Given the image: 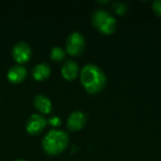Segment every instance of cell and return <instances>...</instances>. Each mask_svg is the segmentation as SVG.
<instances>
[{
	"instance_id": "obj_12",
	"label": "cell",
	"mask_w": 161,
	"mask_h": 161,
	"mask_svg": "<svg viewBox=\"0 0 161 161\" xmlns=\"http://www.w3.org/2000/svg\"><path fill=\"white\" fill-rule=\"evenodd\" d=\"M65 56H66V51L64 49H62L61 47H58V46L52 48L51 53H50L51 59L54 61H57V62L62 61L65 58Z\"/></svg>"
},
{
	"instance_id": "obj_15",
	"label": "cell",
	"mask_w": 161,
	"mask_h": 161,
	"mask_svg": "<svg viewBox=\"0 0 161 161\" xmlns=\"http://www.w3.org/2000/svg\"><path fill=\"white\" fill-rule=\"evenodd\" d=\"M152 8H153V10L156 12V14L161 17V0L154 1L152 4Z\"/></svg>"
},
{
	"instance_id": "obj_14",
	"label": "cell",
	"mask_w": 161,
	"mask_h": 161,
	"mask_svg": "<svg viewBox=\"0 0 161 161\" xmlns=\"http://www.w3.org/2000/svg\"><path fill=\"white\" fill-rule=\"evenodd\" d=\"M48 124L53 127H58L61 125V119L58 116H53L48 120Z\"/></svg>"
},
{
	"instance_id": "obj_10",
	"label": "cell",
	"mask_w": 161,
	"mask_h": 161,
	"mask_svg": "<svg viewBox=\"0 0 161 161\" xmlns=\"http://www.w3.org/2000/svg\"><path fill=\"white\" fill-rule=\"evenodd\" d=\"M33 104L35 108L43 114H50L53 110V105L50 99L43 95V94H38L34 97Z\"/></svg>"
},
{
	"instance_id": "obj_3",
	"label": "cell",
	"mask_w": 161,
	"mask_h": 161,
	"mask_svg": "<svg viewBox=\"0 0 161 161\" xmlns=\"http://www.w3.org/2000/svg\"><path fill=\"white\" fill-rule=\"evenodd\" d=\"M92 22L94 27L104 34H111L117 26L116 19L105 9H96L92 15Z\"/></svg>"
},
{
	"instance_id": "obj_8",
	"label": "cell",
	"mask_w": 161,
	"mask_h": 161,
	"mask_svg": "<svg viewBox=\"0 0 161 161\" xmlns=\"http://www.w3.org/2000/svg\"><path fill=\"white\" fill-rule=\"evenodd\" d=\"M79 68L77 63L73 59H67L61 66V75L64 79L68 81L75 80L78 75Z\"/></svg>"
},
{
	"instance_id": "obj_2",
	"label": "cell",
	"mask_w": 161,
	"mask_h": 161,
	"mask_svg": "<svg viewBox=\"0 0 161 161\" xmlns=\"http://www.w3.org/2000/svg\"><path fill=\"white\" fill-rule=\"evenodd\" d=\"M68 134L59 129L50 130L42 139V148L44 152L50 156H57L62 153L68 146Z\"/></svg>"
},
{
	"instance_id": "obj_16",
	"label": "cell",
	"mask_w": 161,
	"mask_h": 161,
	"mask_svg": "<svg viewBox=\"0 0 161 161\" xmlns=\"http://www.w3.org/2000/svg\"><path fill=\"white\" fill-rule=\"evenodd\" d=\"M15 161H26V160H24V159H17V160Z\"/></svg>"
},
{
	"instance_id": "obj_6",
	"label": "cell",
	"mask_w": 161,
	"mask_h": 161,
	"mask_svg": "<svg viewBox=\"0 0 161 161\" xmlns=\"http://www.w3.org/2000/svg\"><path fill=\"white\" fill-rule=\"evenodd\" d=\"M12 58L19 64L26 63L31 58V48L25 42H17L12 48Z\"/></svg>"
},
{
	"instance_id": "obj_9",
	"label": "cell",
	"mask_w": 161,
	"mask_h": 161,
	"mask_svg": "<svg viewBox=\"0 0 161 161\" xmlns=\"http://www.w3.org/2000/svg\"><path fill=\"white\" fill-rule=\"evenodd\" d=\"M27 75L26 69L22 65H14L8 71L7 77L8 81L12 84H19L23 82Z\"/></svg>"
},
{
	"instance_id": "obj_11",
	"label": "cell",
	"mask_w": 161,
	"mask_h": 161,
	"mask_svg": "<svg viewBox=\"0 0 161 161\" xmlns=\"http://www.w3.org/2000/svg\"><path fill=\"white\" fill-rule=\"evenodd\" d=\"M51 74V68L46 63H39L32 69V76L37 81H42L49 77Z\"/></svg>"
},
{
	"instance_id": "obj_13",
	"label": "cell",
	"mask_w": 161,
	"mask_h": 161,
	"mask_svg": "<svg viewBox=\"0 0 161 161\" xmlns=\"http://www.w3.org/2000/svg\"><path fill=\"white\" fill-rule=\"evenodd\" d=\"M112 8L115 10V12L119 15H124L125 13H126V11L128 9L127 6L125 3L120 2V1H115L112 5Z\"/></svg>"
},
{
	"instance_id": "obj_5",
	"label": "cell",
	"mask_w": 161,
	"mask_h": 161,
	"mask_svg": "<svg viewBox=\"0 0 161 161\" xmlns=\"http://www.w3.org/2000/svg\"><path fill=\"white\" fill-rule=\"evenodd\" d=\"M47 121L42 115L32 114L25 124L26 132L31 136H38L44 130Z\"/></svg>"
},
{
	"instance_id": "obj_4",
	"label": "cell",
	"mask_w": 161,
	"mask_h": 161,
	"mask_svg": "<svg viewBox=\"0 0 161 161\" xmlns=\"http://www.w3.org/2000/svg\"><path fill=\"white\" fill-rule=\"evenodd\" d=\"M85 38L79 32H73L66 39V52L71 56H80L85 49Z\"/></svg>"
},
{
	"instance_id": "obj_7",
	"label": "cell",
	"mask_w": 161,
	"mask_h": 161,
	"mask_svg": "<svg viewBox=\"0 0 161 161\" xmlns=\"http://www.w3.org/2000/svg\"><path fill=\"white\" fill-rule=\"evenodd\" d=\"M87 121L86 114L80 110L73 111L67 119V127L70 131L75 132L83 128Z\"/></svg>"
},
{
	"instance_id": "obj_1",
	"label": "cell",
	"mask_w": 161,
	"mask_h": 161,
	"mask_svg": "<svg viewBox=\"0 0 161 161\" xmlns=\"http://www.w3.org/2000/svg\"><path fill=\"white\" fill-rule=\"evenodd\" d=\"M80 81L89 93L95 94L105 88L107 77L101 68L89 63L86 64L80 72Z\"/></svg>"
}]
</instances>
